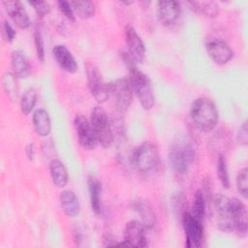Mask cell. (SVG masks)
Returning <instances> with one entry per match:
<instances>
[{
    "mask_svg": "<svg viewBox=\"0 0 248 248\" xmlns=\"http://www.w3.org/2000/svg\"><path fill=\"white\" fill-rule=\"evenodd\" d=\"M206 51L210 58L218 65L228 63L233 55L231 46L226 42L219 39L209 41L206 44Z\"/></svg>",
    "mask_w": 248,
    "mask_h": 248,
    "instance_id": "obj_13",
    "label": "cell"
},
{
    "mask_svg": "<svg viewBox=\"0 0 248 248\" xmlns=\"http://www.w3.org/2000/svg\"><path fill=\"white\" fill-rule=\"evenodd\" d=\"M86 77L89 90L98 103L106 102L109 97L108 84H107L98 68L92 64H86Z\"/></svg>",
    "mask_w": 248,
    "mask_h": 248,
    "instance_id": "obj_7",
    "label": "cell"
},
{
    "mask_svg": "<svg viewBox=\"0 0 248 248\" xmlns=\"http://www.w3.org/2000/svg\"><path fill=\"white\" fill-rule=\"evenodd\" d=\"M146 228L139 220L129 221L124 229V242L128 246L143 248L147 245Z\"/></svg>",
    "mask_w": 248,
    "mask_h": 248,
    "instance_id": "obj_10",
    "label": "cell"
},
{
    "mask_svg": "<svg viewBox=\"0 0 248 248\" xmlns=\"http://www.w3.org/2000/svg\"><path fill=\"white\" fill-rule=\"evenodd\" d=\"M126 44H127V53L130 56V58L133 60V62L136 63H141L144 59L145 55V46L144 44L140 37V35L137 33L134 27L128 26L126 28Z\"/></svg>",
    "mask_w": 248,
    "mask_h": 248,
    "instance_id": "obj_12",
    "label": "cell"
},
{
    "mask_svg": "<svg viewBox=\"0 0 248 248\" xmlns=\"http://www.w3.org/2000/svg\"><path fill=\"white\" fill-rule=\"evenodd\" d=\"M132 163L137 170L141 173H150L158 169L160 156L157 146L145 141L140 144L132 155Z\"/></svg>",
    "mask_w": 248,
    "mask_h": 248,
    "instance_id": "obj_3",
    "label": "cell"
},
{
    "mask_svg": "<svg viewBox=\"0 0 248 248\" xmlns=\"http://www.w3.org/2000/svg\"><path fill=\"white\" fill-rule=\"evenodd\" d=\"M52 54L62 70L73 74L78 69V64L71 51L64 45H56L52 48Z\"/></svg>",
    "mask_w": 248,
    "mask_h": 248,
    "instance_id": "obj_16",
    "label": "cell"
},
{
    "mask_svg": "<svg viewBox=\"0 0 248 248\" xmlns=\"http://www.w3.org/2000/svg\"><path fill=\"white\" fill-rule=\"evenodd\" d=\"M3 5L10 17L18 28L26 29L30 26V18L21 2L4 1Z\"/></svg>",
    "mask_w": 248,
    "mask_h": 248,
    "instance_id": "obj_15",
    "label": "cell"
},
{
    "mask_svg": "<svg viewBox=\"0 0 248 248\" xmlns=\"http://www.w3.org/2000/svg\"><path fill=\"white\" fill-rule=\"evenodd\" d=\"M169 161L177 174H186L195 162V150L187 141H178L170 149Z\"/></svg>",
    "mask_w": 248,
    "mask_h": 248,
    "instance_id": "obj_4",
    "label": "cell"
},
{
    "mask_svg": "<svg viewBox=\"0 0 248 248\" xmlns=\"http://www.w3.org/2000/svg\"><path fill=\"white\" fill-rule=\"evenodd\" d=\"M231 220L233 224V231L241 237L247 234V210L245 204L236 198L231 199L230 205Z\"/></svg>",
    "mask_w": 248,
    "mask_h": 248,
    "instance_id": "obj_11",
    "label": "cell"
},
{
    "mask_svg": "<svg viewBox=\"0 0 248 248\" xmlns=\"http://www.w3.org/2000/svg\"><path fill=\"white\" fill-rule=\"evenodd\" d=\"M34 42H35L37 58L39 59V61L43 62L45 59V45H44L43 37L38 30H35L34 32Z\"/></svg>",
    "mask_w": 248,
    "mask_h": 248,
    "instance_id": "obj_30",
    "label": "cell"
},
{
    "mask_svg": "<svg viewBox=\"0 0 248 248\" xmlns=\"http://www.w3.org/2000/svg\"><path fill=\"white\" fill-rule=\"evenodd\" d=\"M58 8L60 10V12L71 21H75L76 20V16H75V12L74 9L71 5V3L67 2V1H58L57 2Z\"/></svg>",
    "mask_w": 248,
    "mask_h": 248,
    "instance_id": "obj_31",
    "label": "cell"
},
{
    "mask_svg": "<svg viewBox=\"0 0 248 248\" xmlns=\"http://www.w3.org/2000/svg\"><path fill=\"white\" fill-rule=\"evenodd\" d=\"M28 3L34 8L35 12L40 16H43L48 14L50 11V6L46 1H29Z\"/></svg>",
    "mask_w": 248,
    "mask_h": 248,
    "instance_id": "obj_32",
    "label": "cell"
},
{
    "mask_svg": "<svg viewBox=\"0 0 248 248\" xmlns=\"http://www.w3.org/2000/svg\"><path fill=\"white\" fill-rule=\"evenodd\" d=\"M191 213L195 218L203 222V218L205 215V200L202 190H198L195 194Z\"/></svg>",
    "mask_w": 248,
    "mask_h": 248,
    "instance_id": "obj_26",
    "label": "cell"
},
{
    "mask_svg": "<svg viewBox=\"0 0 248 248\" xmlns=\"http://www.w3.org/2000/svg\"><path fill=\"white\" fill-rule=\"evenodd\" d=\"M217 175L222 186L228 189L230 187V176L228 172L227 162L223 155H219L217 160Z\"/></svg>",
    "mask_w": 248,
    "mask_h": 248,
    "instance_id": "obj_28",
    "label": "cell"
},
{
    "mask_svg": "<svg viewBox=\"0 0 248 248\" xmlns=\"http://www.w3.org/2000/svg\"><path fill=\"white\" fill-rule=\"evenodd\" d=\"M90 123L95 132L98 142L105 148L109 147L113 141V134L104 108L99 106L93 108Z\"/></svg>",
    "mask_w": 248,
    "mask_h": 248,
    "instance_id": "obj_5",
    "label": "cell"
},
{
    "mask_svg": "<svg viewBox=\"0 0 248 248\" xmlns=\"http://www.w3.org/2000/svg\"><path fill=\"white\" fill-rule=\"evenodd\" d=\"M248 171L247 168H243L240 170L236 176V187L238 192L241 194L243 198H247V193H248Z\"/></svg>",
    "mask_w": 248,
    "mask_h": 248,
    "instance_id": "obj_29",
    "label": "cell"
},
{
    "mask_svg": "<svg viewBox=\"0 0 248 248\" xmlns=\"http://www.w3.org/2000/svg\"><path fill=\"white\" fill-rule=\"evenodd\" d=\"M26 154H27V156H28V158L30 159V160H33V158H34V154H35V151H34V147H33V144H28L27 146H26Z\"/></svg>",
    "mask_w": 248,
    "mask_h": 248,
    "instance_id": "obj_35",
    "label": "cell"
},
{
    "mask_svg": "<svg viewBox=\"0 0 248 248\" xmlns=\"http://www.w3.org/2000/svg\"><path fill=\"white\" fill-rule=\"evenodd\" d=\"M60 206L68 217H75L79 213V202L76 194L71 190H64L59 197Z\"/></svg>",
    "mask_w": 248,
    "mask_h": 248,
    "instance_id": "obj_17",
    "label": "cell"
},
{
    "mask_svg": "<svg viewBox=\"0 0 248 248\" xmlns=\"http://www.w3.org/2000/svg\"><path fill=\"white\" fill-rule=\"evenodd\" d=\"M33 126L37 135L46 137L50 133L51 124L48 112L44 108H38L33 113Z\"/></svg>",
    "mask_w": 248,
    "mask_h": 248,
    "instance_id": "obj_20",
    "label": "cell"
},
{
    "mask_svg": "<svg viewBox=\"0 0 248 248\" xmlns=\"http://www.w3.org/2000/svg\"><path fill=\"white\" fill-rule=\"evenodd\" d=\"M128 80L133 92L137 95L141 107L148 110L154 106L155 100L151 83L146 75L138 70L136 65L129 67Z\"/></svg>",
    "mask_w": 248,
    "mask_h": 248,
    "instance_id": "obj_2",
    "label": "cell"
},
{
    "mask_svg": "<svg viewBox=\"0 0 248 248\" xmlns=\"http://www.w3.org/2000/svg\"><path fill=\"white\" fill-rule=\"evenodd\" d=\"M13 74L19 78H25L30 74V67L25 54L19 50H14L11 56Z\"/></svg>",
    "mask_w": 248,
    "mask_h": 248,
    "instance_id": "obj_18",
    "label": "cell"
},
{
    "mask_svg": "<svg viewBox=\"0 0 248 248\" xmlns=\"http://www.w3.org/2000/svg\"><path fill=\"white\" fill-rule=\"evenodd\" d=\"M182 226L186 236V246L200 247L203 238L202 222L195 218L191 212L184 211L182 214Z\"/></svg>",
    "mask_w": 248,
    "mask_h": 248,
    "instance_id": "obj_8",
    "label": "cell"
},
{
    "mask_svg": "<svg viewBox=\"0 0 248 248\" xmlns=\"http://www.w3.org/2000/svg\"><path fill=\"white\" fill-rule=\"evenodd\" d=\"M16 78V77L11 72H6L2 77L3 88L6 92V94L9 96V98L12 100L16 98V93H17Z\"/></svg>",
    "mask_w": 248,
    "mask_h": 248,
    "instance_id": "obj_27",
    "label": "cell"
},
{
    "mask_svg": "<svg viewBox=\"0 0 248 248\" xmlns=\"http://www.w3.org/2000/svg\"><path fill=\"white\" fill-rule=\"evenodd\" d=\"M237 141L241 144L246 146L248 142V129H247V121H244L238 130L237 133Z\"/></svg>",
    "mask_w": 248,
    "mask_h": 248,
    "instance_id": "obj_33",
    "label": "cell"
},
{
    "mask_svg": "<svg viewBox=\"0 0 248 248\" xmlns=\"http://www.w3.org/2000/svg\"><path fill=\"white\" fill-rule=\"evenodd\" d=\"M191 118L201 132L212 131L218 122V110L214 102L207 97L196 99L191 106Z\"/></svg>",
    "mask_w": 248,
    "mask_h": 248,
    "instance_id": "obj_1",
    "label": "cell"
},
{
    "mask_svg": "<svg viewBox=\"0 0 248 248\" xmlns=\"http://www.w3.org/2000/svg\"><path fill=\"white\" fill-rule=\"evenodd\" d=\"M88 190H89L91 208L96 214H100L101 213V193H102V186L100 181L95 177H90L88 179Z\"/></svg>",
    "mask_w": 248,
    "mask_h": 248,
    "instance_id": "obj_22",
    "label": "cell"
},
{
    "mask_svg": "<svg viewBox=\"0 0 248 248\" xmlns=\"http://www.w3.org/2000/svg\"><path fill=\"white\" fill-rule=\"evenodd\" d=\"M37 101V92L34 88H28L24 91L20 99V109L24 115H28L34 108Z\"/></svg>",
    "mask_w": 248,
    "mask_h": 248,
    "instance_id": "obj_25",
    "label": "cell"
},
{
    "mask_svg": "<svg viewBox=\"0 0 248 248\" xmlns=\"http://www.w3.org/2000/svg\"><path fill=\"white\" fill-rule=\"evenodd\" d=\"M3 34L5 35V38L9 42H13L15 36H16V31L13 28V26L10 24L9 21L5 20L3 22Z\"/></svg>",
    "mask_w": 248,
    "mask_h": 248,
    "instance_id": "obj_34",
    "label": "cell"
},
{
    "mask_svg": "<svg viewBox=\"0 0 248 248\" xmlns=\"http://www.w3.org/2000/svg\"><path fill=\"white\" fill-rule=\"evenodd\" d=\"M49 173L53 184L58 188H63L68 183L69 175L63 163L58 159H53L49 163Z\"/></svg>",
    "mask_w": 248,
    "mask_h": 248,
    "instance_id": "obj_19",
    "label": "cell"
},
{
    "mask_svg": "<svg viewBox=\"0 0 248 248\" xmlns=\"http://www.w3.org/2000/svg\"><path fill=\"white\" fill-rule=\"evenodd\" d=\"M74 12L81 18H89L95 15V4L92 1L70 2Z\"/></svg>",
    "mask_w": 248,
    "mask_h": 248,
    "instance_id": "obj_24",
    "label": "cell"
},
{
    "mask_svg": "<svg viewBox=\"0 0 248 248\" xmlns=\"http://www.w3.org/2000/svg\"><path fill=\"white\" fill-rule=\"evenodd\" d=\"M134 208L140 216V222L146 229L154 228L156 225V214L148 202L144 201L135 202Z\"/></svg>",
    "mask_w": 248,
    "mask_h": 248,
    "instance_id": "obj_21",
    "label": "cell"
},
{
    "mask_svg": "<svg viewBox=\"0 0 248 248\" xmlns=\"http://www.w3.org/2000/svg\"><path fill=\"white\" fill-rule=\"evenodd\" d=\"M192 9L198 14L205 16H215L218 14V5L212 1H192L189 2Z\"/></svg>",
    "mask_w": 248,
    "mask_h": 248,
    "instance_id": "obj_23",
    "label": "cell"
},
{
    "mask_svg": "<svg viewBox=\"0 0 248 248\" xmlns=\"http://www.w3.org/2000/svg\"><path fill=\"white\" fill-rule=\"evenodd\" d=\"M157 15L160 22L166 26L173 25L180 15V5L177 1L163 0L158 2Z\"/></svg>",
    "mask_w": 248,
    "mask_h": 248,
    "instance_id": "obj_14",
    "label": "cell"
},
{
    "mask_svg": "<svg viewBox=\"0 0 248 248\" xmlns=\"http://www.w3.org/2000/svg\"><path fill=\"white\" fill-rule=\"evenodd\" d=\"M74 126L80 145L85 149H94L99 142L92 125L86 117L81 114L77 115L74 119Z\"/></svg>",
    "mask_w": 248,
    "mask_h": 248,
    "instance_id": "obj_9",
    "label": "cell"
},
{
    "mask_svg": "<svg viewBox=\"0 0 248 248\" xmlns=\"http://www.w3.org/2000/svg\"><path fill=\"white\" fill-rule=\"evenodd\" d=\"M109 96H111L115 108L119 111H125L133 100V90L127 78H121L108 84Z\"/></svg>",
    "mask_w": 248,
    "mask_h": 248,
    "instance_id": "obj_6",
    "label": "cell"
}]
</instances>
